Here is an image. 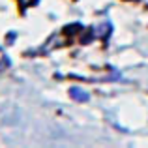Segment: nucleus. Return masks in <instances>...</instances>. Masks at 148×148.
Instances as JSON below:
<instances>
[{
  "instance_id": "f257e3e1",
  "label": "nucleus",
  "mask_w": 148,
  "mask_h": 148,
  "mask_svg": "<svg viewBox=\"0 0 148 148\" xmlns=\"http://www.w3.org/2000/svg\"><path fill=\"white\" fill-rule=\"evenodd\" d=\"M69 94H71L73 98H79V99H83V101H84V99H88V96L84 94V92H81V90H75V88H73V90L69 92Z\"/></svg>"
}]
</instances>
